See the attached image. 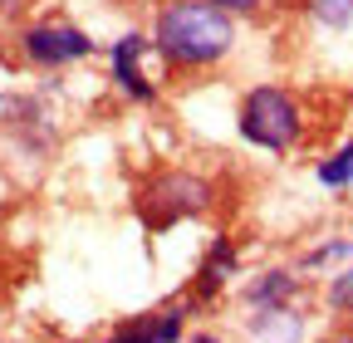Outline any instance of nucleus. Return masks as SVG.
I'll return each instance as SVG.
<instances>
[{"label":"nucleus","mask_w":353,"mask_h":343,"mask_svg":"<svg viewBox=\"0 0 353 343\" xmlns=\"http://www.w3.org/2000/svg\"><path fill=\"white\" fill-rule=\"evenodd\" d=\"M176 338H182V309H157L123 324L108 343H176Z\"/></svg>","instance_id":"6"},{"label":"nucleus","mask_w":353,"mask_h":343,"mask_svg":"<svg viewBox=\"0 0 353 343\" xmlns=\"http://www.w3.org/2000/svg\"><path fill=\"white\" fill-rule=\"evenodd\" d=\"M20 50L30 64L39 69H64V64H79L94 54V39H88L79 25H64V20H39L20 34Z\"/></svg>","instance_id":"3"},{"label":"nucleus","mask_w":353,"mask_h":343,"mask_svg":"<svg viewBox=\"0 0 353 343\" xmlns=\"http://www.w3.org/2000/svg\"><path fill=\"white\" fill-rule=\"evenodd\" d=\"M6 6H15V0H0V10H6Z\"/></svg>","instance_id":"16"},{"label":"nucleus","mask_w":353,"mask_h":343,"mask_svg":"<svg viewBox=\"0 0 353 343\" xmlns=\"http://www.w3.org/2000/svg\"><path fill=\"white\" fill-rule=\"evenodd\" d=\"M236 127L250 147H265V152H290L304 133V113L294 103V94H285L280 83H260L241 98V113H236Z\"/></svg>","instance_id":"2"},{"label":"nucleus","mask_w":353,"mask_h":343,"mask_svg":"<svg viewBox=\"0 0 353 343\" xmlns=\"http://www.w3.org/2000/svg\"><path fill=\"white\" fill-rule=\"evenodd\" d=\"M304 338V319L280 304V309H255L250 319V343H299Z\"/></svg>","instance_id":"7"},{"label":"nucleus","mask_w":353,"mask_h":343,"mask_svg":"<svg viewBox=\"0 0 353 343\" xmlns=\"http://www.w3.org/2000/svg\"><path fill=\"white\" fill-rule=\"evenodd\" d=\"M192 343H221V338H211V333H196V338H192Z\"/></svg>","instance_id":"14"},{"label":"nucleus","mask_w":353,"mask_h":343,"mask_svg":"<svg viewBox=\"0 0 353 343\" xmlns=\"http://www.w3.org/2000/svg\"><path fill=\"white\" fill-rule=\"evenodd\" d=\"M329 343H353V333H343V338H329Z\"/></svg>","instance_id":"15"},{"label":"nucleus","mask_w":353,"mask_h":343,"mask_svg":"<svg viewBox=\"0 0 353 343\" xmlns=\"http://www.w3.org/2000/svg\"><path fill=\"white\" fill-rule=\"evenodd\" d=\"M211 6H221L226 15H255V10L265 6V0H211Z\"/></svg>","instance_id":"13"},{"label":"nucleus","mask_w":353,"mask_h":343,"mask_svg":"<svg viewBox=\"0 0 353 343\" xmlns=\"http://www.w3.org/2000/svg\"><path fill=\"white\" fill-rule=\"evenodd\" d=\"M231 265H236V245H231V240H216V245H211V255H206V265H201L196 294H216L221 284H226Z\"/></svg>","instance_id":"8"},{"label":"nucleus","mask_w":353,"mask_h":343,"mask_svg":"<svg viewBox=\"0 0 353 343\" xmlns=\"http://www.w3.org/2000/svg\"><path fill=\"white\" fill-rule=\"evenodd\" d=\"M206 196H211V187L201 177L167 172V177H157L143 191V216H148V226H176L182 216H196V211L206 206Z\"/></svg>","instance_id":"4"},{"label":"nucleus","mask_w":353,"mask_h":343,"mask_svg":"<svg viewBox=\"0 0 353 343\" xmlns=\"http://www.w3.org/2000/svg\"><path fill=\"white\" fill-rule=\"evenodd\" d=\"M152 50L172 69H211L236 50V15L211 0H167L152 20Z\"/></svg>","instance_id":"1"},{"label":"nucleus","mask_w":353,"mask_h":343,"mask_svg":"<svg viewBox=\"0 0 353 343\" xmlns=\"http://www.w3.org/2000/svg\"><path fill=\"white\" fill-rule=\"evenodd\" d=\"M319 182H324V187H334V191H339V187H353V143L319 162Z\"/></svg>","instance_id":"10"},{"label":"nucleus","mask_w":353,"mask_h":343,"mask_svg":"<svg viewBox=\"0 0 353 343\" xmlns=\"http://www.w3.org/2000/svg\"><path fill=\"white\" fill-rule=\"evenodd\" d=\"M329 304H334V309H353V265L334 275V284H329Z\"/></svg>","instance_id":"12"},{"label":"nucleus","mask_w":353,"mask_h":343,"mask_svg":"<svg viewBox=\"0 0 353 343\" xmlns=\"http://www.w3.org/2000/svg\"><path fill=\"white\" fill-rule=\"evenodd\" d=\"M309 15L329 30H348L353 25V0H309Z\"/></svg>","instance_id":"11"},{"label":"nucleus","mask_w":353,"mask_h":343,"mask_svg":"<svg viewBox=\"0 0 353 343\" xmlns=\"http://www.w3.org/2000/svg\"><path fill=\"white\" fill-rule=\"evenodd\" d=\"M148 50H152V39H148V34H123L118 45H113V54H108V64H113V83H118L128 98H138V103H152V98H157V83H152L148 69H143Z\"/></svg>","instance_id":"5"},{"label":"nucleus","mask_w":353,"mask_h":343,"mask_svg":"<svg viewBox=\"0 0 353 343\" xmlns=\"http://www.w3.org/2000/svg\"><path fill=\"white\" fill-rule=\"evenodd\" d=\"M290 294H294V275L290 270H270L265 280L250 284V304L255 309H280V304H290Z\"/></svg>","instance_id":"9"}]
</instances>
